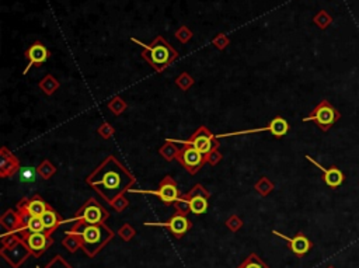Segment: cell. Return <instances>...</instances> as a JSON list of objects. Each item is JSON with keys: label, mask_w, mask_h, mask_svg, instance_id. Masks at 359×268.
Here are the masks:
<instances>
[{"label": "cell", "mask_w": 359, "mask_h": 268, "mask_svg": "<svg viewBox=\"0 0 359 268\" xmlns=\"http://www.w3.org/2000/svg\"><path fill=\"white\" fill-rule=\"evenodd\" d=\"M86 183L108 204L132 190L137 183L135 176L115 158H105L86 177Z\"/></svg>", "instance_id": "cell-1"}, {"label": "cell", "mask_w": 359, "mask_h": 268, "mask_svg": "<svg viewBox=\"0 0 359 268\" xmlns=\"http://www.w3.org/2000/svg\"><path fill=\"white\" fill-rule=\"evenodd\" d=\"M69 233H74L82 240V249L88 257H94L101 251L107 244L111 242L115 236L112 229H110L105 222L90 225L86 222L77 220L69 229Z\"/></svg>", "instance_id": "cell-2"}, {"label": "cell", "mask_w": 359, "mask_h": 268, "mask_svg": "<svg viewBox=\"0 0 359 268\" xmlns=\"http://www.w3.org/2000/svg\"><path fill=\"white\" fill-rule=\"evenodd\" d=\"M131 41L143 48L140 56L148 62L157 73L164 72L178 58V52L161 36H157L149 45L143 44L142 41H139L137 38H131Z\"/></svg>", "instance_id": "cell-3"}, {"label": "cell", "mask_w": 359, "mask_h": 268, "mask_svg": "<svg viewBox=\"0 0 359 268\" xmlns=\"http://www.w3.org/2000/svg\"><path fill=\"white\" fill-rule=\"evenodd\" d=\"M341 118V112L335 108L334 106L328 101V100H322L313 110L310 112L308 117L303 118V122L313 121L316 122V125L327 132L330 128L334 126V124Z\"/></svg>", "instance_id": "cell-4"}, {"label": "cell", "mask_w": 359, "mask_h": 268, "mask_svg": "<svg viewBox=\"0 0 359 268\" xmlns=\"http://www.w3.org/2000/svg\"><path fill=\"white\" fill-rule=\"evenodd\" d=\"M108 218H110L108 211L100 202H97L96 198H90L85 202V205L74 214L72 220L73 222L82 220V222H86L90 225H96V223H104Z\"/></svg>", "instance_id": "cell-5"}, {"label": "cell", "mask_w": 359, "mask_h": 268, "mask_svg": "<svg viewBox=\"0 0 359 268\" xmlns=\"http://www.w3.org/2000/svg\"><path fill=\"white\" fill-rule=\"evenodd\" d=\"M181 150L177 156V161L186 169L191 176L197 174L204 164H206L205 161V156L199 152L197 147H194L192 145H188V143H183L181 142Z\"/></svg>", "instance_id": "cell-6"}, {"label": "cell", "mask_w": 359, "mask_h": 268, "mask_svg": "<svg viewBox=\"0 0 359 268\" xmlns=\"http://www.w3.org/2000/svg\"><path fill=\"white\" fill-rule=\"evenodd\" d=\"M183 143H188V145L197 147L204 156H206L213 149H218L221 146L216 135L212 134L208 129V126H205V125H201L194 134L189 135V138L187 141H183Z\"/></svg>", "instance_id": "cell-7"}, {"label": "cell", "mask_w": 359, "mask_h": 268, "mask_svg": "<svg viewBox=\"0 0 359 268\" xmlns=\"http://www.w3.org/2000/svg\"><path fill=\"white\" fill-rule=\"evenodd\" d=\"M51 205L48 202H45V199L41 198V195L35 194L31 198H23L18 204H17V211L20 214L21 218V226L24 225L28 218L31 216H42L47 209Z\"/></svg>", "instance_id": "cell-8"}, {"label": "cell", "mask_w": 359, "mask_h": 268, "mask_svg": "<svg viewBox=\"0 0 359 268\" xmlns=\"http://www.w3.org/2000/svg\"><path fill=\"white\" fill-rule=\"evenodd\" d=\"M132 193H142V194H152V195H157L161 199V202L164 205H171L174 204L181 194H180V190H178V184L174 180L171 176H166L163 180L159 184V188L156 191H140V190H137V191H132Z\"/></svg>", "instance_id": "cell-9"}, {"label": "cell", "mask_w": 359, "mask_h": 268, "mask_svg": "<svg viewBox=\"0 0 359 268\" xmlns=\"http://www.w3.org/2000/svg\"><path fill=\"white\" fill-rule=\"evenodd\" d=\"M0 254L1 257L12 266L13 268H18L28 257L31 256V250L28 249V246L25 244L24 240H18L17 243L9 247H1L0 249Z\"/></svg>", "instance_id": "cell-10"}, {"label": "cell", "mask_w": 359, "mask_h": 268, "mask_svg": "<svg viewBox=\"0 0 359 268\" xmlns=\"http://www.w3.org/2000/svg\"><path fill=\"white\" fill-rule=\"evenodd\" d=\"M25 58L28 59V65L23 71V74L28 73L33 66H39L51 58L50 49L47 48L41 41H35L30 48L25 51Z\"/></svg>", "instance_id": "cell-11"}, {"label": "cell", "mask_w": 359, "mask_h": 268, "mask_svg": "<svg viewBox=\"0 0 359 268\" xmlns=\"http://www.w3.org/2000/svg\"><path fill=\"white\" fill-rule=\"evenodd\" d=\"M23 240H24L25 244L28 246V249L31 250V253L35 257H39L42 253H45L53 243V240L51 237V233H48V232L30 233V234L25 236Z\"/></svg>", "instance_id": "cell-12"}, {"label": "cell", "mask_w": 359, "mask_h": 268, "mask_svg": "<svg viewBox=\"0 0 359 268\" xmlns=\"http://www.w3.org/2000/svg\"><path fill=\"white\" fill-rule=\"evenodd\" d=\"M20 169L21 166H20L18 158H16V155L6 146H1L0 149V177L10 179Z\"/></svg>", "instance_id": "cell-13"}, {"label": "cell", "mask_w": 359, "mask_h": 268, "mask_svg": "<svg viewBox=\"0 0 359 268\" xmlns=\"http://www.w3.org/2000/svg\"><path fill=\"white\" fill-rule=\"evenodd\" d=\"M306 159L309 160L311 164H314L319 170L322 171L323 180H324V183L327 184L330 188H338L341 184L345 181V174L340 170L337 166H331L330 169H325V167H323L319 161H316V160L311 158V156H309V155H306Z\"/></svg>", "instance_id": "cell-14"}, {"label": "cell", "mask_w": 359, "mask_h": 268, "mask_svg": "<svg viewBox=\"0 0 359 268\" xmlns=\"http://www.w3.org/2000/svg\"><path fill=\"white\" fill-rule=\"evenodd\" d=\"M146 226H164L169 228L177 239H181L187 232L192 228V223L187 219V216L183 215H173L169 222H160V223H145Z\"/></svg>", "instance_id": "cell-15"}, {"label": "cell", "mask_w": 359, "mask_h": 268, "mask_svg": "<svg viewBox=\"0 0 359 268\" xmlns=\"http://www.w3.org/2000/svg\"><path fill=\"white\" fill-rule=\"evenodd\" d=\"M274 234L279 236L281 239H284L289 244V249L292 250V253H295L296 256L302 257L305 256L306 253H309V250L311 249V242L309 239L303 234V233H297L295 237H288L285 234L279 233V232L274 231Z\"/></svg>", "instance_id": "cell-16"}, {"label": "cell", "mask_w": 359, "mask_h": 268, "mask_svg": "<svg viewBox=\"0 0 359 268\" xmlns=\"http://www.w3.org/2000/svg\"><path fill=\"white\" fill-rule=\"evenodd\" d=\"M0 226L3 228V231L6 233H10V232H17L21 228V218H20V214L18 211L16 209H7L1 218H0Z\"/></svg>", "instance_id": "cell-17"}, {"label": "cell", "mask_w": 359, "mask_h": 268, "mask_svg": "<svg viewBox=\"0 0 359 268\" xmlns=\"http://www.w3.org/2000/svg\"><path fill=\"white\" fill-rule=\"evenodd\" d=\"M41 218L44 220V225H45V228H47V232L51 233V234L56 231V229L59 228V225L62 223L61 215H59V214H58L52 207L48 208L47 212H45Z\"/></svg>", "instance_id": "cell-18"}, {"label": "cell", "mask_w": 359, "mask_h": 268, "mask_svg": "<svg viewBox=\"0 0 359 268\" xmlns=\"http://www.w3.org/2000/svg\"><path fill=\"white\" fill-rule=\"evenodd\" d=\"M268 131L271 132V134L275 136V138H282V136H285L288 134V131H289V124L286 121L285 118H282V117H275L273 121L270 122L268 125Z\"/></svg>", "instance_id": "cell-19"}, {"label": "cell", "mask_w": 359, "mask_h": 268, "mask_svg": "<svg viewBox=\"0 0 359 268\" xmlns=\"http://www.w3.org/2000/svg\"><path fill=\"white\" fill-rule=\"evenodd\" d=\"M38 87L42 90V93H44L45 96H52L56 90H59L61 83H59V80L55 79L52 74H45V76L39 80Z\"/></svg>", "instance_id": "cell-20"}, {"label": "cell", "mask_w": 359, "mask_h": 268, "mask_svg": "<svg viewBox=\"0 0 359 268\" xmlns=\"http://www.w3.org/2000/svg\"><path fill=\"white\" fill-rule=\"evenodd\" d=\"M180 150H181V147L178 146L174 141H166L161 147L159 149V153H160V156L164 160H167V161H171V160H175L177 156H178V153H180Z\"/></svg>", "instance_id": "cell-21"}, {"label": "cell", "mask_w": 359, "mask_h": 268, "mask_svg": "<svg viewBox=\"0 0 359 268\" xmlns=\"http://www.w3.org/2000/svg\"><path fill=\"white\" fill-rule=\"evenodd\" d=\"M62 246L70 253H76L79 249H82V240L77 234L66 232V236L63 237Z\"/></svg>", "instance_id": "cell-22"}, {"label": "cell", "mask_w": 359, "mask_h": 268, "mask_svg": "<svg viewBox=\"0 0 359 268\" xmlns=\"http://www.w3.org/2000/svg\"><path fill=\"white\" fill-rule=\"evenodd\" d=\"M107 107H108V110L111 111L114 115H121V114H124L125 111L128 110V104H126V101H125L124 98H121L120 96H115V97H112L110 101H108V104H107Z\"/></svg>", "instance_id": "cell-23"}, {"label": "cell", "mask_w": 359, "mask_h": 268, "mask_svg": "<svg viewBox=\"0 0 359 268\" xmlns=\"http://www.w3.org/2000/svg\"><path fill=\"white\" fill-rule=\"evenodd\" d=\"M254 190L261 195V197H267V195H270L273 193L274 190H275V184L268 179V177H261L260 180L256 183L254 185Z\"/></svg>", "instance_id": "cell-24"}, {"label": "cell", "mask_w": 359, "mask_h": 268, "mask_svg": "<svg viewBox=\"0 0 359 268\" xmlns=\"http://www.w3.org/2000/svg\"><path fill=\"white\" fill-rule=\"evenodd\" d=\"M191 202V214L194 215H202L208 209V198L205 197H194L189 199Z\"/></svg>", "instance_id": "cell-25"}, {"label": "cell", "mask_w": 359, "mask_h": 268, "mask_svg": "<svg viewBox=\"0 0 359 268\" xmlns=\"http://www.w3.org/2000/svg\"><path fill=\"white\" fill-rule=\"evenodd\" d=\"M35 169H37L38 176L42 177L44 180H50L51 177L56 173V167L51 163V160H48V159L41 161Z\"/></svg>", "instance_id": "cell-26"}, {"label": "cell", "mask_w": 359, "mask_h": 268, "mask_svg": "<svg viewBox=\"0 0 359 268\" xmlns=\"http://www.w3.org/2000/svg\"><path fill=\"white\" fill-rule=\"evenodd\" d=\"M237 268H270V267H268V266H267V264H265L256 253H251V254H250V256H248Z\"/></svg>", "instance_id": "cell-27"}, {"label": "cell", "mask_w": 359, "mask_h": 268, "mask_svg": "<svg viewBox=\"0 0 359 268\" xmlns=\"http://www.w3.org/2000/svg\"><path fill=\"white\" fill-rule=\"evenodd\" d=\"M313 23L317 25L320 30H325L328 25H331V23H333V17L328 14V12L320 10V12L313 17Z\"/></svg>", "instance_id": "cell-28"}, {"label": "cell", "mask_w": 359, "mask_h": 268, "mask_svg": "<svg viewBox=\"0 0 359 268\" xmlns=\"http://www.w3.org/2000/svg\"><path fill=\"white\" fill-rule=\"evenodd\" d=\"M173 205L174 208H175V212H177L178 215L187 216V215L191 212V202H189V199L186 197V194L181 195V197L174 202Z\"/></svg>", "instance_id": "cell-29"}, {"label": "cell", "mask_w": 359, "mask_h": 268, "mask_svg": "<svg viewBox=\"0 0 359 268\" xmlns=\"http://www.w3.org/2000/svg\"><path fill=\"white\" fill-rule=\"evenodd\" d=\"M194 83H195V79L189 73H187V72H183L175 79V85H177V87H180V90H183V91H188L194 86Z\"/></svg>", "instance_id": "cell-30"}, {"label": "cell", "mask_w": 359, "mask_h": 268, "mask_svg": "<svg viewBox=\"0 0 359 268\" xmlns=\"http://www.w3.org/2000/svg\"><path fill=\"white\" fill-rule=\"evenodd\" d=\"M186 197L188 199H191V198H194V197H205V198H211V193L202 185V184H195L188 193L186 194Z\"/></svg>", "instance_id": "cell-31"}, {"label": "cell", "mask_w": 359, "mask_h": 268, "mask_svg": "<svg viewBox=\"0 0 359 268\" xmlns=\"http://www.w3.org/2000/svg\"><path fill=\"white\" fill-rule=\"evenodd\" d=\"M212 45L216 49H219V51H223V49L227 48L230 45V38L227 37L226 34H223V33H219L216 37H213V39H212Z\"/></svg>", "instance_id": "cell-32"}, {"label": "cell", "mask_w": 359, "mask_h": 268, "mask_svg": "<svg viewBox=\"0 0 359 268\" xmlns=\"http://www.w3.org/2000/svg\"><path fill=\"white\" fill-rule=\"evenodd\" d=\"M135 234H137V231H135L129 223H124V225L118 229V236H120L124 242H129Z\"/></svg>", "instance_id": "cell-33"}, {"label": "cell", "mask_w": 359, "mask_h": 268, "mask_svg": "<svg viewBox=\"0 0 359 268\" xmlns=\"http://www.w3.org/2000/svg\"><path fill=\"white\" fill-rule=\"evenodd\" d=\"M192 31L187 27V25H181L177 31H175V38L181 42V44H187L191 38H192Z\"/></svg>", "instance_id": "cell-34"}, {"label": "cell", "mask_w": 359, "mask_h": 268, "mask_svg": "<svg viewBox=\"0 0 359 268\" xmlns=\"http://www.w3.org/2000/svg\"><path fill=\"white\" fill-rule=\"evenodd\" d=\"M117 212H122L124 209H126L128 208V205H129V199L125 197V194L122 195H118L114 201H112L111 204H110Z\"/></svg>", "instance_id": "cell-35"}, {"label": "cell", "mask_w": 359, "mask_h": 268, "mask_svg": "<svg viewBox=\"0 0 359 268\" xmlns=\"http://www.w3.org/2000/svg\"><path fill=\"white\" fill-rule=\"evenodd\" d=\"M20 239V236L17 234V232H10V233H4L1 236V246L3 247H9V246H13L14 243H17Z\"/></svg>", "instance_id": "cell-36"}, {"label": "cell", "mask_w": 359, "mask_h": 268, "mask_svg": "<svg viewBox=\"0 0 359 268\" xmlns=\"http://www.w3.org/2000/svg\"><path fill=\"white\" fill-rule=\"evenodd\" d=\"M45 268H73L62 256H55L52 260H51L50 263H48V266Z\"/></svg>", "instance_id": "cell-37"}, {"label": "cell", "mask_w": 359, "mask_h": 268, "mask_svg": "<svg viewBox=\"0 0 359 268\" xmlns=\"http://www.w3.org/2000/svg\"><path fill=\"white\" fill-rule=\"evenodd\" d=\"M97 132H99V135L103 138V139H110L112 135L115 134V129H114V126H112L111 124L104 122V124H101V125H100V128L97 129Z\"/></svg>", "instance_id": "cell-38"}, {"label": "cell", "mask_w": 359, "mask_h": 268, "mask_svg": "<svg viewBox=\"0 0 359 268\" xmlns=\"http://www.w3.org/2000/svg\"><path fill=\"white\" fill-rule=\"evenodd\" d=\"M226 226H227L232 232L240 231L241 226H243V220L240 219V216H237V215H230V216L226 219Z\"/></svg>", "instance_id": "cell-39"}, {"label": "cell", "mask_w": 359, "mask_h": 268, "mask_svg": "<svg viewBox=\"0 0 359 268\" xmlns=\"http://www.w3.org/2000/svg\"><path fill=\"white\" fill-rule=\"evenodd\" d=\"M221 160H222V153L219 152V147H218V149H213L212 152H209V153L205 156V161L209 163L211 166H216Z\"/></svg>", "instance_id": "cell-40"}, {"label": "cell", "mask_w": 359, "mask_h": 268, "mask_svg": "<svg viewBox=\"0 0 359 268\" xmlns=\"http://www.w3.org/2000/svg\"><path fill=\"white\" fill-rule=\"evenodd\" d=\"M37 169H33V167H24L21 170V180L23 181H33L35 180V176H37Z\"/></svg>", "instance_id": "cell-41"}, {"label": "cell", "mask_w": 359, "mask_h": 268, "mask_svg": "<svg viewBox=\"0 0 359 268\" xmlns=\"http://www.w3.org/2000/svg\"><path fill=\"white\" fill-rule=\"evenodd\" d=\"M328 268H334V267H328Z\"/></svg>", "instance_id": "cell-42"}, {"label": "cell", "mask_w": 359, "mask_h": 268, "mask_svg": "<svg viewBox=\"0 0 359 268\" xmlns=\"http://www.w3.org/2000/svg\"><path fill=\"white\" fill-rule=\"evenodd\" d=\"M38 268H39V267H38Z\"/></svg>", "instance_id": "cell-43"}]
</instances>
